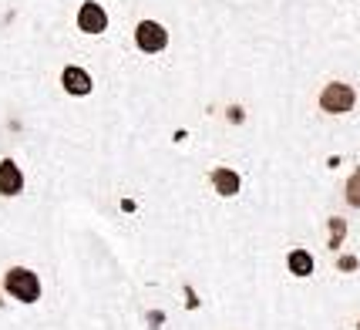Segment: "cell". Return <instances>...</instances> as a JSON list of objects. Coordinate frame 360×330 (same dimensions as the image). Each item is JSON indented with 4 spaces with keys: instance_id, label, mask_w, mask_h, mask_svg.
<instances>
[{
    "instance_id": "cell-6",
    "label": "cell",
    "mask_w": 360,
    "mask_h": 330,
    "mask_svg": "<svg viewBox=\"0 0 360 330\" xmlns=\"http://www.w3.org/2000/svg\"><path fill=\"white\" fill-rule=\"evenodd\" d=\"M20 189H24L20 169H17L11 158H4V162H0V196H17Z\"/></svg>"
},
{
    "instance_id": "cell-9",
    "label": "cell",
    "mask_w": 360,
    "mask_h": 330,
    "mask_svg": "<svg viewBox=\"0 0 360 330\" xmlns=\"http://www.w3.org/2000/svg\"><path fill=\"white\" fill-rule=\"evenodd\" d=\"M344 196H347V203L354 205V209H360V169L350 179H347V186H344Z\"/></svg>"
},
{
    "instance_id": "cell-8",
    "label": "cell",
    "mask_w": 360,
    "mask_h": 330,
    "mask_svg": "<svg viewBox=\"0 0 360 330\" xmlns=\"http://www.w3.org/2000/svg\"><path fill=\"white\" fill-rule=\"evenodd\" d=\"M286 263H290V269H293V277H310V273H314V256H310L307 250H293Z\"/></svg>"
},
{
    "instance_id": "cell-10",
    "label": "cell",
    "mask_w": 360,
    "mask_h": 330,
    "mask_svg": "<svg viewBox=\"0 0 360 330\" xmlns=\"http://www.w3.org/2000/svg\"><path fill=\"white\" fill-rule=\"evenodd\" d=\"M330 226H333V243H330V246H340V236H344V220H330Z\"/></svg>"
},
{
    "instance_id": "cell-1",
    "label": "cell",
    "mask_w": 360,
    "mask_h": 330,
    "mask_svg": "<svg viewBox=\"0 0 360 330\" xmlns=\"http://www.w3.org/2000/svg\"><path fill=\"white\" fill-rule=\"evenodd\" d=\"M4 286H7V293L20 303H37L41 300V280H37V273L24 267H14L7 277H4Z\"/></svg>"
},
{
    "instance_id": "cell-4",
    "label": "cell",
    "mask_w": 360,
    "mask_h": 330,
    "mask_svg": "<svg viewBox=\"0 0 360 330\" xmlns=\"http://www.w3.org/2000/svg\"><path fill=\"white\" fill-rule=\"evenodd\" d=\"M78 27H81L84 34H101L105 27H108V14H105V7H101V4H94V0L81 4V11H78Z\"/></svg>"
},
{
    "instance_id": "cell-12",
    "label": "cell",
    "mask_w": 360,
    "mask_h": 330,
    "mask_svg": "<svg viewBox=\"0 0 360 330\" xmlns=\"http://www.w3.org/2000/svg\"><path fill=\"white\" fill-rule=\"evenodd\" d=\"M357 330H360V324H357Z\"/></svg>"
},
{
    "instance_id": "cell-3",
    "label": "cell",
    "mask_w": 360,
    "mask_h": 330,
    "mask_svg": "<svg viewBox=\"0 0 360 330\" xmlns=\"http://www.w3.org/2000/svg\"><path fill=\"white\" fill-rule=\"evenodd\" d=\"M135 44H139V51H145V54H158V51L169 47V31H165L158 20H141L139 27H135Z\"/></svg>"
},
{
    "instance_id": "cell-7",
    "label": "cell",
    "mask_w": 360,
    "mask_h": 330,
    "mask_svg": "<svg viewBox=\"0 0 360 330\" xmlns=\"http://www.w3.org/2000/svg\"><path fill=\"white\" fill-rule=\"evenodd\" d=\"M239 186H243V182H239V172H233V169H226V165H222V169H216V172H212V189L219 192L222 199L239 196Z\"/></svg>"
},
{
    "instance_id": "cell-11",
    "label": "cell",
    "mask_w": 360,
    "mask_h": 330,
    "mask_svg": "<svg viewBox=\"0 0 360 330\" xmlns=\"http://www.w3.org/2000/svg\"><path fill=\"white\" fill-rule=\"evenodd\" d=\"M229 122H243V108H229Z\"/></svg>"
},
{
    "instance_id": "cell-2",
    "label": "cell",
    "mask_w": 360,
    "mask_h": 330,
    "mask_svg": "<svg viewBox=\"0 0 360 330\" xmlns=\"http://www.w3.org/2000/svg\"><path fill=\"white\" fill-rule=\"evenodd\" d=\"M354 101H357V94L344 81H333V84H327L320 91V108L327 111V115H344V111L354 108Z\"/></svg>"
},
{
    "instance_id": "cell-5",
    "label": "cell",
    "mask_w": 360,
    "mask_h": 330,
    "mask_svg": "<svg viewBox=\"0 0 360 330\" xmlns=\"http://www.w3.org/2000/svg\"><path fill=\"white\" fill-rule=\"evenodd\" d=\"M61 84H64V91L68 94H91V75L84 71V68H78V64H71V68H64L61 71Z\"/></svg>"
}]
</instances>
